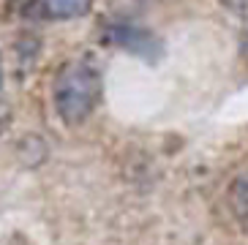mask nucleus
Returning <instances> with one entry per match:
<instances>
[{"label":"nucleus","mask_w":248,"mask_h":245,"mask_svg":"<svg viewBox=\"0 0 248 245\" xmlns=\"http://www.w3.org/2000/svg\"><path fill=\"white\" fill-rule=\"evenodd\" d=\"M101 44L128 52L147 65H158L167 55L164 38L150 28L134 25V22H104L101 25Z\"/></svg>","instance_id":"2"},{"label":"nucleus","mask_w":248,"mask_h":245,"mask_svg":"<svg viewBox=\"0 0 248 245\" xmlns=\"http://www.w3.org/2000/svg\"><path fill=\"white\" fill-rule=\"evenodd\" d=\"M240 46H243V52L248 55V30H246V36H243V44H240Z\"/></svg>","instance_id":"5"},{"label":"nucleus","mask_w":248,"mask_h":245,"mask_svg":"<svg viewBox=\"0 0 248 245\" xmlns=\"http://www.w3.org/2000/svg\"><path fill=\"white\" fill-rule=\"evenodd\" d=\"M52 107L66 125H79L95 112L104 95L98 65L88 58L63 63L52 77Z\"/></svg>","instance_id":"1"},{"label":"nucleus","mask_w":248,"mask_h":245,"mask_svg":"<svg viewBox=\"0 0 248 245\" xmlns=\"http://www.w3.org/2000/svg\"><path fill=\"white\" fill-rule=\"evenodd\" d=\"M229 204L237 218V224L248 231V172L237 174L229 185Z\"/></svg>","instance_id":"4"},{"label":"nucleus","mask_w":248,"mask_h":245,"mask_svg":"<svg viewBox=\"0 0 248 245\" xmlns=\"http://www.w3.org/2000/svg\"><path fill=\"white\" fill-rule=\"evenodd\" d=\"M93 8V0H25L22 16L30 22H68Z\"/></svg>","instance_id":"3"}]
</instances>
